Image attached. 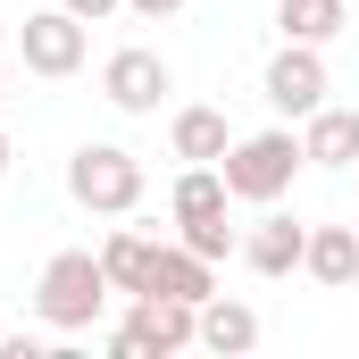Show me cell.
<instances>
[{"label": "cell", "mask_w": 359, "mask_h": 359, "mask_svg": "<svg viewBox=\"0 0 359 359\" xmlns=\"http://www.w3.org/2000/svg\"><path fill=\"white\" fill-rule=\"evenodd\" d=\"M109 268H100V251H50L42 276H34V318L50 326V334H92L100 326V309H109Z\"/></svg>", "instance_id": "cell-1"}, {"label": "cell", "mask_w": 359, "mask_h": 359, "mask_svg": "<svg viewBox=\"0 0 359 359\" xmlns=\"http://www.w3.org/2000/svg\"><path fill=\"white\" fill-rule=\"evenodd\" d=\"M301 168H309V151H301V134H292V126H268V134H234V151L217 159L226 192H234V201H251V209L284 201Z\"/></svg>", "instance_id": "cell-2"}, {"label": "cell", "mask_w": 359, "mask_h": 359, "mask_svg": "<svg viewBox=\"0 0 359 359\" xmlns=\"http://www.w3.org/2000/svg\"><path fill=\"white\" fill-rule=\"evenodd\" d=\"M142 192H151V176H142V159L126 142H76V159H67V201L76 209H92V217H134Z\"/></svg>", "instance_id": "cell-3"}, {"label": "cell", "mask_w": 359, "mask_h": 359, "mask_svg": "<svg viewBox=\"0 0 359 359\" xmlns=\"http://www.w3.org/2000/svg\"><path fill=\"white\" fill-rule=\"evenodd\" d=\"M201 343V301H176V292H134L126 326L109 334L117 359H168V351H192Z\"/></svg>", "instance_id": "cell-4"}, {"label": "cell", "mask_w": 359, "mask_h": 359, "mask_svg": "<svg viewBox=\"0 0 359 359\" xmlns=\"http://www.w3.org/2000/svg\"><path fill=\"white\" fill-rule=\"evenodd\" d=\"M100 92H109V109H126V117H159V100L176 92V67H168L159 50L126 42V50H109V67H100Z\"/></svg>", "instance_id": "cell-5"}, {"label": "cell", "mask_w": 359, "mask_h": 359, "mask_svg": "<svg viewBox=\"0 0 359 359\" xmlns=\"http://www.w3.org/2000/svg\"><path fill=\"white\" fill-rule=\"evenodd\" d=\"M276 117H309V109H326V59H318V42H284L268 59V76H259Z\"/></svg>", "instance_id": "cell-6"}, {"label": "cell", "mask_w": 359, "mask_h": 359, "mask_svg": "<svg viewBox=\"0 0 359 359\" xmlns=\"http://www.w3.org/2000/svg\"><path fill=\"white\" fill-rule=\"evenodd\" d=\"M17 50H25V67L34 76H76L84 67V17H67V8H34L25 25H17Z\"/></svg>", "instance_id": "cell-7"}, {"label": "cell", "mask_w": 359, "mask_h": 359, "mask_svg": "<svg viewBox=\"0 0 359 359\" xmlns=\"http://www.w3.org/2000/svg\"><path fill=\"white\" fill-rule=\"evenodd\" d=\"M301 251H309V226L284 217L276 201H268V217L243 234V268H251V276H292V268H301Z\"/></svg>", "instance_id": "cell-8"}, {"label": "cell", "mask_w": 359, "mask_h": 359, "mask_svg": "<svg viewBox=\"0 0 359 359\" xmlns=\"http://www.w3.org/2000/svg\"><path fill=\"white\" fill-rule=\"evenodd\" d=\"M301 151H309V168H359V109H309L301 117Z\"/></svg>", "instance_id": "cell-9"}, {"label": "cell", "mask_w": 359, "mask_h": 359, "mask_svg": "<svg viewBox=\"0 0 359 359\" xmlns=\"http://www.w3.org/2000/svg\"><path fill=\"white\" fill-rule=\"evenodd\" d=\"M168 142H176L184 168H217L226 151H234V126H226V109H176V126H168Z\"/></svg>", "instance_id": "cell-10"}, {"label": "cell", "mask_w": 359, "mask_h": 359, "mask_svg": "<svg viewBox=\"0 0 359 359\" xmlns=\"http://www.w3.org/2000/svg\"><path fill=\"white\" fill-rule=\"evenodd\" d=\"M201 351H217V359L259 351V309H243V301L209 292V301H201Z\"/></svg>", "instance_id": "cell-11"}, {"label": "cell", "mask_w": 359, "mask_h": 359, "mask_svg": "<svg viewBox=\"0 0 359 359\" xmlns=\"http://www.w3.org/2000/svg\"><path fill=\"white\" fill-rule=\"evenodd\" d=\"M151 259H159V234H151V226H126V234L100 243V268H109V284H117L126 301L151 292Z\"/></svg>", "instance_id": "cell-12"}, {"label": "cell", "mask_w": 359, "mask_h": 359, "mask_svg": "<svg viewBox=\"0 0 359 359\" xmlns=\"http://www.w3.org/2000/svg\"><path fill=\"white\" fill-rule=\"evenodd\" d=\"M301 268L318 276V284H359V226H309V251H301Z\"/></svg>", "instance_id": "cell-13"}, {"label": "cell", "mask_w": 359, "mask_h": 359, "mask_svg": "<svg viewBox=\"0 0 359 359\" xmlns=\"http://www.w3.org/2000/svg\"><path fill=\"white\" fill-rule=\"evenodd\" d=\"M151 292H176V301H209L217 292V276L201 251H184V243H159V259H151Z\"/></svg>", "instance_id": "cell-14"}, {"label": "cell", "mask_w": 359, "mask_h": 359, "mask_svg": "<svg viewBox=\"0 0 359 359\" xmlns=\"http://www.w3.org/2000/svg\"><path fill=\"white\" fill-rule=\"evenodd\" d=\"M343 17H351V0H276V25H284V42H334L343 34Z\"/></svg>", "instance_id": "cell-15"}, {"label": "cell", "mask_w": 359, "mask_h": 359, "mask_svg": "<svg viewBox=\"0 0 359 359\" xmlns=\"http://www.w3.org/2000/svg\"><path fill=\"white\" fill-rule=\"evenodd\" d=\"M226 201H234V192H226V176H217V168H184V176H176V192H168L176 226H184V217H217Z\"/></svg>", "instance_id": "cell-16"}, {"label": "cell", "mask_w": 359, "mask_h": 359, "mask_svg": "<svg viewBox=\"0 0 359 359\" xmlns=\"http://www.w3.org/2000/svg\"><path fill=\"white\" fill-rule=\"evenodd\" d=\"M176 243H184V251H201V259H209V268H217V259H234V251H243V234H234V226H226V209H217V217H184V226H176Z\"/></svg>", "instance_id": "cell-17"}, {"label": "cell", "mask_w": 359, "mask_h": 359, "mask_svg": "<svg viewBox=\"0 0 359 359\" xmlns=\"http://www.w3.org/2000/svg\"><path fill=\"white\" fill-rule=\"evenodd\" d=\"M59 8H67V17H84V25H109L126 0H59Z\"/></svg>", "instance_id": "cell-18"}, {"label": "cell", "mask_w": 359, "mask_h": 359, "mask_svg": "<svg viewBox=\"0 0 359 359\" xmlns=\"http://www.w3.org/2000/svg\"><path fill=\"white\" fill-rule=\"evenodd\" d=\"M126 8H134V17H176L184 0H126Z\"/></svg>", "instance_id": "cell-19"}, {"label": "cell", "mask_w": 359, "mask_h": 359, "mask_svg": "<svg viewBox=\"0 0 359 359\" xmlns=\"http://www.w3.org/2000/svg\"><path fill=\"white\" fill-rule=\"evenodd\" d=\"M0 184H8V142H0Z\"/></svg>", "instance_id": "cell-20"}, {"label": "cell", "mask_w": 359, "mask_h": 359, "mask_svg": "<svg viewBox=\"0 0 359 359\" xmlns=\"http://www.w3.org/2000/svg\"><path fill=\"white\" fill-rule=\"evenodd\" d=\"M0 42H8V25H0Z\"/></svg>", "instance_id": "cell-21"}, {"label": "cell", "mask_w": 359, "mask_h": 359, "mask_svg": "<svg viewBox=\"0 0 359 359\" xmlns=\"http://www.w3.org/2000/svg\"><path fill=\"white\" fill-rule=\"evenodd\" d=\"M0 334H8V318H0Z\"/></svg>", "instance_id": "cell-22"}, {"label": "cell", "mask_w": 359, "mask_h": 359, "mask_svg": "<svg viewBox=\"0 0 359 359\" xmlns=\"http://www.w3.org/2000/svg\"><path fill=\"white\" fill-rule=\"evenodd\" d=\"M351 8H359V0H351Z\"/></svg>", "instance_id": "cell-23"}]
</instances>
